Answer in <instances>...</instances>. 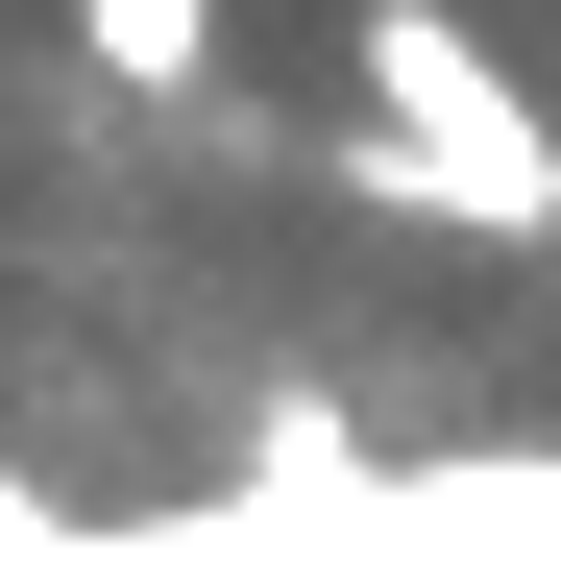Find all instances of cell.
Segmentation results:
<instances>
[{
    "label": "cell",
    "instance_id": "obj_1",
    "mask_svg": "<svg viewBox=\"0 0 561 561\" xmlns=\"http://www.w3.org/2000/svg\"><path fill=\"white\" fill-rule=\"evenodd\" d=\"M342 49H366V123L439 171V220H463V244H561V123H537V73L463 25V0H366Z\"/></svg>",
    "mask_w": 561,
    "mask_h": 561
},
{
    "label": "cell",
    "instance_id": "obj_2",
    "mask_svg": "<svg viewBox=\"0 0 561 561\" xmlns=\"http://www.w3.org/2000/svg\"><path fill=\"white\" fill-rule=\"evenodd\" d=\"M99 99H220V0H73Z\"/></svg>",
    "mask_w": 561,
    "mask_h": 561
}]
</instances>
